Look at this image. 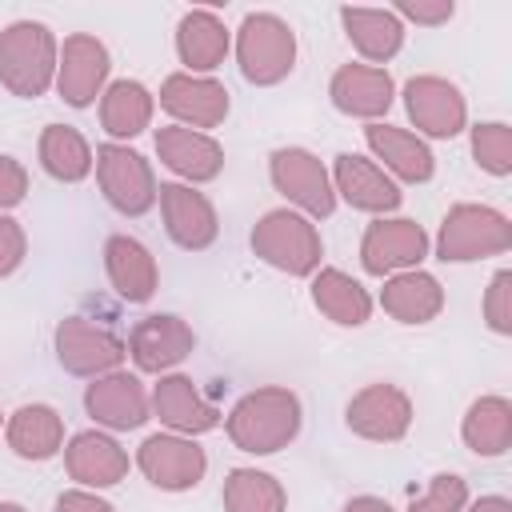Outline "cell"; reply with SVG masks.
<instances>
[{
	"label": "cell",
	"instance_id": "1",
	"mask_svg": "<svg viewBox=\"0 0 512 512\" xmlns=\"http://www.w3.org/2000/svg\"><path fill=\"white\" fill-rule=\"evenodd\" d=\"M300 424H304L300 396L292 388H280V384H264V388L244 392L232 404V412L224 416L228 440L252 456H272V452L288 448L300 436Z\"/></svg>",
	"mask_w": 512,
	"mask_h": 512
},
{
	"label": "cell",
	"instance_id": "2",
	"mask_svg": "<svg viewBox=\"0 0 512 512\" xmlns=\"http://www.w3.org/2000/svg\"><path fill=\"white\" fill-rule=\"evenodd\" d=\"M60 44L44 20H12L0 28V84L20 96L36 100L56 84Z\"/></svg>",
	"mask_w": 512,
	"mask_h": 512
},
{
	"label": "cell",
	"instance_id": "3",
	"mask_svg": "<svg viewBox=\"0 0 512 512\" xmlns=\"http://www.w3.org/2000/svg\"><path fill=\"white\" fill-rule=\"evenodd\" d=\"M252 256L284 276H312L324 260V240L316 224L296 208H272L252 224Z\"/></svg>",
	"mask_w": 512,
	"mask_h": 512
},
{
	"label": "cell",
	"instance_id": "4",
	"mask_svg": "<svg viewBox=\"0 0 512 512\" xmlns=\"http://www.w3.org/2000/svg\"><path fill=\"white\" fill-rule=\"evenodd\" d=\"M236 64L240 76L256 88H272L296 68V32L276 12H248L236 28Z\"/></svg>",
	"mask_w": 512,
	"mask_h": 512
},
{
	"label": "cell",
	"instance_id": "5",
	"mask_svg": "<svg viewBox=\"0 0 512 512\" xmlns=\"http://www.w3.org/2000/svg\"><path fill=\"white\" fill-rule=\"evenodd\" d=\"M512 248V220L488 204H452L436 232V256L444 264L488 260Z\"/></svg>",
	"mask_w": 512,
	"mask_h": 512
},
{
	"label": "cell",
	"instance_id": "6",
	"mask_svg": "<svg viewBox=\"0 0 512 512\" xmlns=\"http://www.w3.org/2000/svg\"><path fill=\"white\" fill-rule=\"evenodd\" d=\"M52 348H56L60 368L68 376H84V380L116 372L128 356V344L112 328H104L96 320H84V316H64L52 332Z\"/></svg>",
	"mask_w": 512,
	"mask_h": 512
},
{
	"label": "cell",
	"instance_id": "7",
	"mask_svg": "<svg viewBox=\"0 0 512 512\" xmlns=\"http://www.w3.org/2000/svg\"><path fill=\"white\" fill-rule=\"evenodd\" d=\"M268 180L272 188L300 208L308 220H324L336 212V192H332V176L324 168V160L308 148H276L268 156Z\"/></svg>",
	"mask_w": 512,
	"mask_h": 512
},
{
	"label": "cell",
	"instance_id": "8",
	"mask_svg": "<svg viewBox=\"0 0 512 512\" xmlns=\"http://www.w3.org/2000/svg\"><path fill=\"white\" fill-rule=\"evenodd\" d=\"M96 180L104 200L120 212V216H144L156 204V172L152 164L128 148V144H100L96 148Z\"/></svg>",
	"mask_w": 512,
	"mask_h": 512
},
{
	"label": "cell",
	"instance_id": "9",
	"mask_svg": "<svg viewBox=\"0 0 512 512\" xmlns=\"http://www.w3.org/2000/svg\"><path fill=\"white\" fill-rule=\"evenodd\" d=\"M432 240L428 232L408 216H376L360 236V268L368 276H396L408 268H420Z\"/></svg>",
	"mask_w": 512,
	"mask_h": 512
},
{
	"label": "cell",
	"instance_id": "10",
	"mask_svg": "<svg viewBox=\"0 0 512 512\" xmlns=\"http://www.w3.org/2000/svg\"><path fill=\"white\" fill-rule=\"evenodd\" d=\"M136 468L160 492H192L208 472V456L192 436L152 432L136 448Z\"/></svg>",
	"mask_w": 512,
	"mask_h": 512
},
{
	"label": "cell",
	"instance_id": "11",
	"mask_svg": "<svg viewBox=\"0 0 512 512\" xmlns=\"http://www.w3.org/2000/svg\"><path fill=\"white\" fill-rule=\"evenodd\" d=\"M404 112L416 124V136H432V140H452L468 128V100L464 92L444 80V76H412L404 84Z\"/></svg>",
	"mask_w": 512,
	"mask_h": 512
},
{
	"label": "cell",
	"instance_id": "12",
	"mask_svg": "<svg viewBox=\"0 0 512 512\" xmlns=\"http://www.w3.org/2000/svg\"><path fill=\"white\" fill-rule=\"evenodd\" d=\"M108 72H112V56H108L104 40H96L92 32H72L60 44L52 88L60 92V100L68 108H88L108 88Z\"/></svg>",
	"mask_w": 512,
	"mask_h": 512
},
{
	"label": "cell",
	"instance_id": "13",
	"mask_svg": "<svg viewBox=\"0 0 512 512\" xmlns=\"http://www.w3.org/2000/svg\"><path fill=\"white\" fill-rule=\"evenodd\" d=\"M344 424L352 436L372 440V444H396L408 436L412 428V396L388 380L360 388L348 408H344Z\"/></svg>",
	"mask_w": 512,
	"mask_h": 512
},
{
	"label": "cell",
	"instance_id": "14",
	"mask_svg": "<svg viewBox=\"0 0 512 512\" xmlns=\"http://www.w3.org/2000/svg\"><path fill=\"white\" fill-rule=\"evenodd\" d=\"M156 204H160V220L164 232L176 248L184 252H204L216 244L220 236V216L212 208V200L204 192H196L192 184H160L156 188Z\"/></svg>",
	"mask_w": 512,
	"mask_h": 512
},
{
	"label": "cell",
	"instance_id": "15",
	"mask_svg": "<svg viewBox=\"0 0 512 512\" xmlns=\"http://www.w3.org/2000/svg\"><path fill=\"white\" fill-rule=\"evenodd\" d=\"M84 412L108 432H136L148 424L152 404H148V388L140 384V376L116 368L108 376H96L84 388Z\"/></svg>",
	"mask_w": 512,
	"mask_h": 512
},
{
	"label": "cell",
	"instance_id": "16",
	"mask_svg": "<svg viewBox=\"0 0 512 512\" xmlns=\"http://www.w3.org/2000/svg\"><path fill=\"white\" fill-rule=\"evenodd\" d=\"M196 348V332L188 320H180L176 312H152L144 320H136L132 336H128V356L140 372L164 376L176 364H184Z\"/></svg>",
	"mask_w": 512,
	"mask_h": 512
},
{
	"label": "cell",
	"instance_id": "17",
	"mask_svg": "<svg viewBox=\"0 0 512 512\" xmlns=\"http://www.w3.org/2000/svg\"><path fill=\"white\" fill-rule=\"evenodd\" d=\"M148 404H152V416L176 432V436H204L212 428H220V408L196 388L192 376H180V372H164L152 392H148Z\"/></svg>",
	"mask_w": 512,
	"mask_h": 512
},
{
	"label": "cell",
	"instance_id": "18",
	"mask_svg": "<svg viewBox=\"0 0 512 512\" xmlns=\"http://www.w3.org/2000/svg\"><path fill=\"white\" fill-rule=\"evenodd\" d=\"M160 108H164L180 128L208 132V128H216V124H224L232 100H228V88H224L216 76L172 72V76L160 84Z\"/></svg>",
	"mask_w": 512,
	"mask_h": 512
},
{
	"label": "cell",
	"instance_id": "19",
	"mask_svg": "<svg viewBox=\"0 0 512 512\" xmlns=\"http://www.w3.org/2000/svg\"><path fill=\"white\" fill-rule=\"evenodd\" d=\"M328 176H332V192H336L348 208H356V212L388 216V212H396L400 200H404L400 184H396L376 160H368V156H360V152H340Z\"/></svg>",
	"mask_w": 512,
	"mask_h": 512
},
{
	"label": "cell",
	"instance_id": "20",
	"mask_svg": "<svg viewBox=\"0 0 512 512\" xmlns=\"http://www.w3.org/2000/svg\"><path fill=\"white\" fill-rule=\"evenodd\" d=\"M328 100L336 112L356 116V120H380L392 100H396V84L388 76V68H372V64H340L328 80Z\"/></svg>",
	"mask_w": 512,
	"mask_h": 512
},
{
	"label": "cell",
	"instance_id": "21",
	"mask_svg": "<svg viewBox=\"0 0 512 512\" xmlns=\"http://www.w3.org/2000/svg\"><path fill=\"white\" fill-rule=\"evenodd\" d=\"M156 156L168 172H176L184 184H208L224 172V148L208 132H192L180 124L156 128Z\"/></svg>",
	"mask_w": 512,
	"mask_h": 512
},
{
	"label": "cell",
	"instance_id": "22",
	"mask_svg": "<svg viewBox=\"0 0 512 512\" xmlns=\"http://www.w3.org/2000/svg\"><path fill=\"white\" fill-rule=\"evenodd\" d=\"M64 468L68 476L80 484V488H112L128 476L132 460L128 452L120 448L116 436L100 432V428H88V432H76L68 444H64Z\"/></svg>",
	"mask_w": 512,
	"mask_h": 512
},
{
	"label": "cell",
	"instance_id": "23",
	"mask_svg": "<svg viewBox=\"0 0 512 512\" xmlns=\"http://www.w3.org/2000/svg\"><path fill=\"white\" fill-rule=\"evenodd\" d=\"M364 144L372 152V160L392 176V180H404V184H428L432 172H436V156L432 148L408 132V128H396V124H368L364 128Z\"/></svg>",
	"mask_w": 512,
	"mask_h": 512
},
{
	"label": "cell",
	"instance_id": "24",
	"mask_svg": "<svg viewBox=\"0 0 512 512\" xmlns=\"http://www.w3.org/2000/svg\"><path fill=\"white\" fill-rule=\"evenodd\" d=\"M104 272L116 296L128 304H148L156 296V284H160L156 256L148 252V244H140L128 232H112L104 240Z\"/></svg>",
	"mask_w": 512,
	"mask_h": 512
},
{
	"label": "cell",
	"instance_id": "25",
	"mask_svg": "<svg viewBox=\"0 0 512 512\" xmlns=\"http://www.w3.org/2000/svg\"><path fill=\"white\" fill-rule=\"evenodd\" d=\"M232 52V32L224 28V20L208 8H188L176 24V56L184 64V72L192 76H208L224 64V56Z\"/></svg>",
	"mask_w": 512,
	"mask_h": 512
},
{
	"label": "cell",
	"instance_id": "26",
	"mask_svg": "<svg viewBox=\"0 0 512 512\" xmlns=\"http://www.w3.org/2000/svg\"><path fill=\"white\" fill-rule=\"evenodd\" d=\"M380 308L400 324H428V320H436L444 312V284L424 268H408V272L384 276Z\"/></svg>",
	"mask_w": 512,
	"mask_h": 512
},
{
	"label": "cell",
	"instance_id": "27",
	"mask_svg": "<svg viewBox=\"0 0 512 512\" xmlns=\"http://www.w3.org/2000/svg\"><path fill=\"white\" fill-rule=\"evenodd\" d=\"M340 24H344V36L348 44L372 64H388L400 48H404V24L396 20L392 8H356V4H344L340 8Z\"/></svg>",
	"mask_w": 512,
	"mask_h": 512
},
{
	"label": "cell",
	"instance_id": "28",
	"mask_svg": "<svg viewBox=\"0 0 512 512\" xmlns=\"http://www.w3.org/2000/svg\"><path fill=\"white\" fill-rule=\"evenodd\" d=\"M4 440L20 460H52L64 452V416L52 404H20L4 420Z\"/></svg>",
	"mask_w": 512,
	"mask_h": 512
},
{
	"label": "cell",
	"instance_id": "29",
	"mask_svg": "<svg viewBox=\"0 0 512 512\" xmlns=\"http://www.w3.org/2000/svg\"><path fill=\"white\" fill-rule=\"evenodd\" d=\"M152 112H156V96L140 80H112L100 92V124L112 136V144H124V140L148 132Z\"/></svg>",
	"mask_w": 512,
	"mask_h": 512
},
{
	"label": "cell",
	"instance_id": "30",
	"mask_svg": "<svg viewBox=\"0 0 512 512\" xmlns=\"http://www.w3.org/2000/svg\"><path fill=\"white\" fill-rule=\"evenodd\" d=\"M312 304L320 316H328L340 328H360L372 320V296L360 280H352L340 268H316L312 272Z\"/></svg>",
	"mask_w": 512,
	"mask_h": 512
},
{
	"label": "cell",
	"instance_id": "31",
	"mask_svg": "<svg viewBox=\"0 0 512 512\" xmlns=\"http://www.w3.org/2000/svg\"><path fill=\"white\" fill-rule=\"evenodd\" d=\"M460 440L468 452L496 460L512 448V400L508 396H476L460 420Z\"/></svg>",
	"mask_w": 512,
	"mask_h": 512
},
{
	"label": "cell",
	"instance_id": "32",
	"mask_svg": "<svg viewBox=\"0 0 512 512\" xmlns=\"http://www.w3.org/2000/svg\"><path fill=\"white\" fill-rule=\"evenodd\" d=\"M36 156H40V168L60 180V184H80L92 176L96 168V152L92 144L84 140V132H76L72 124H44L40 132V144H36Z\"/></svg>",
	"mask_w": 512,
	"mask_h": 512
},
{
	"label": "cell",
	"instance_id": "33",
	"mask_svg": "<svg viewBox=\"0 0 512 512\" xmlns=\"http://www.w3.org/2000/svg\"><path fill=\"white\" fill-rule=\"evenodd\" d=\"M224 512H288V492L272 472L232 468L224 476Z\"/></svg>",
	"mask_w": 512,
	"mask_h": 512
},
{
	"label": "cell",
	"instance_id": "34",
	"mask_svg": "<svg viewBox=\"0 0 512 512\" xmlns=\"http://www.w3.org/2000/svg\"><path fill=\"white\" fill-rule=\"evenodd\" d=\"M472 160L496 180L512 176V128L504 120L472 124Z\"/></svg>",
	"mask_w": 512,
	"mask_h": 512
},
{
	"label": "cell",
	"instance_id": "35",
	"mask_svg": "<svg viewBox=\"0 0 512 512\" xmlns=\"http://www.w3.org/2000/svg\"><path fill=\"white\" fill-rule=\"evenodd\" d=\"M468 508V480L456 472H436L420 496L408 500V512H464Z\"/></svg>",
	"mask_w": 512,
	"mask_h": 512
},
{
	"label": "cell",
	"instance_id": "36",
	"mask_svg": "<svg viewBox=\"0 0 512 512\" xmlns=\"http://www.w3.org/2000/svg\"><path fill=\"white\" fill-rule=\"evenodd\" d=\"M484 324L496 336H512V272L500 268L484 288Z\"/></svg>",
	"mask_w": 512,
	"mask_h": 512
},
{
	"label": "cell",
	"instance_id": "37",
	"mask_svg": "<svg viewBox=\"0 0 512 512\" xmlns=\"http://www.w3.org/2000/svg\"><path fill=\"white\" fill-rule=\"evenodd\" d=\"M396 20H412V24H424V28H440L456 16V4L452 0H396Z\"/></svg>",
	"mask_w": 512,
	"mask_h": 512
},
{
	"label": "cell",
	"instance_id": "38",
	"mask_svg": "<svg viewBox=\"0 0 512 512\" xmlns=\"http://www.w3.org/2000/svg\"><path fill=\"white\" fill-rule=\"evenodd\" d=\"M24 196H28V168L16 156L0 152V212L8 216L16 204H24Z\"/></svg>",
	"mask_w": 512,
	"mask_h": 512
},
{
	"label": "cell",
	"instance_id": "39",
	"mask_svg": "<svg viewBox=\"0 0 512 512\" xmlns=\"http://www.w3.org/2000/svg\"><path fill=\"white\" fill-rule=\"evenodd\" d=\"M24 256H28V236H24L20 220L0 212V280L12 276L24 264Z\"/></svg>",
	"mask_w": 512,
	"mask_h": 512
},
{
	"label": "cell",
	"instance_id": "40",
	"mask_svg": "<svg viewBox=\"0 0 512 512\" xmlns=\"http://www.w3.org/2000/svg\"><path fill=\"white\" fill-rule=\"evenodd\" d=\"M52 512H116V504H108V500H104L100 492H92V488H68V492L56 496Z\"/></svg>",
	"mask_w": 512,
	"mask_h": 512
},
{
	"label": "cell",
	"instance_id": "41",
	"mask_svg": "<svg viewBox=\"0 0 512 512\" xmlns=\"http://www.w3.org/2000/svg\"><path fill=\"white\" fill-rule=\"evenodd\" d=\"M340 512H396V508H392L384 496H352Z\"/></svg>",
	"mask_w": 512,
	"mask_h": 512
},
{
	"label": "cell",
	"instance_id": "42",
	"mask_svg": "<svg viewBox=\"0 0 512 512\" xmlns=\"http://www.w3.org/2000/svg\"><path fill=\"white\" fill-rule=\"evenodd\" d=\"M464 512H512V500L508 496H480L472 508H464Z\"/></svg>",
	"mask_w": 512,
	"mask_h": 512
},
{
	"label": "cell",
	"instance_id": "43",
	"mask_svg": "<svg viewBox=\"0 0 512 512\" xmlns=\"http://www.w3.org/2000/svg\"><path fill=\"white\" fill-rule=\"evenodd\" d=\"M0 512H28L24 504H16V500H0Z\"/></svg>",
	"mask_w": 512,
	"mask_h": 512
},
{
	"label": "cell",
	"instance_id": "44",
	"mask_svg": "<svg viewBox=\"0 0 512 512\" xmlns=\"http://www.w3.org/2000/svg\"><path fill=\"white\" fill-rule=\"evenodd\" d=\"M0 428H4V412H0Z\"/></svg>",
	"mask_w": 512,
	"mask_h": 512
}]
</instances>
